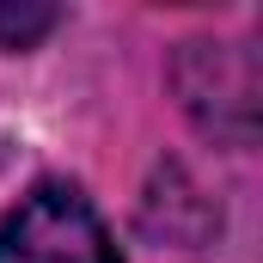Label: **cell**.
<instances>
[{
	"instance_id": "1",
	"label": "cell",
	"mask_w": 263,
	"mask_h": 263,
	"mask_svg": "<svg viewBox=\"0 0 263 263\" xmlns=\"http://www.w3.org/2000/svg\"><path fill=\"white\" fill-rule=\"evenodd\" d=\"M0 263H123L98 208L73 184H37L0 220Z\"/></svg>"
},
{
	"instance_id": "2",
	"label": "cell",
	"mask_w": 263,
	"mask_h": 263,
	"mask_svg": "<svg viewBox=\"0 0 263 263\" xmlns=\"http://www.w3.org/2000/svg\"><path fill=\"white\" fill-rule=\"evenodd\" d=\"M178 92L208 135L251 141L257 135V55L239 43H190L178 55Z\"/></svg>"
},
{
	"instance_id": "3",
	"label": "cell",
	"mask_w": 263,
	"mask_h": 263,
	"mask_svg": "<svg viewBox=\"0 0 263 263\" xmlns=\"http://www.w3.org/2000/svg\"><path fill=\"white\" fill-rule=\"evenodd\" d=\"M49 31H55V6H31V0H25V6L6 0V6H0V43H6V49H31V43L49 37Z\"/></svg>"
}]
</instances>
